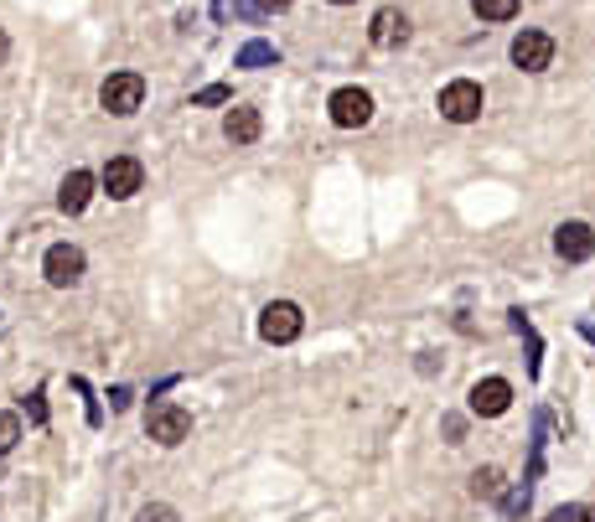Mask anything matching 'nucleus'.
<instances>
[{"mask_svg":"<svg viewBox=\"0 0 595 522\" xmlns=\"http://www.w3.org/2000/svg\"><path fill=\"white\" fill-rule=\"evenodd\" d=\"M301 331H306V316H301V305H295V300L264 305V316H259V336H264V342L285 347V342H295Z\"/></svg>","mask_w":595,"mask_h":522,"instance_id":"2","label":"nucleus"},{"mask_svg":"<svg viewBox=\"0 0 595 522\" xmlns=\"http://www.w3.org/2000/svg\"><path fill=\"white\" fill-rule=\"evenodd\" d=\"M549 522H595V512H590L585 502H570V507H554Z\"/></svg>","mask_w":595,"mask_h":522,"instance_id":"19","label":"nucleus"},{"mask_svg":"<svg viewBox=\"0 0 595 522\" xmlns=\"http://www.w3.org/2000/svg\"><path fill=\"white\" fill-rule=\"evenodd\" d=\"M259 130H264V119H259V109H254V104H233V109H228V119H223V135H228L233 145H254V140H259Z\"/></svg>","mask_w":595,"mask_h":522,"instance_id":"12","label":"nucleus"},{"mask_svg":"<svg viewBox=\"0 0 595 522\" xmlns=\"http://www.w3.org/2000/svg\"><path fill=\"white\" fill-rule=\"evenodd\" d=\"M228 99H233V94H228L223 83H207L202 94H192V104H228Z\"/></svg>","mask_w":595,"mask_h":522,"instance_id":"22","label":"nucleus"},{"mask_svg":"<svg viewBox=\"0 0 595 522\" xmlns=\"http://www.w3.org/2000/svg\"><path fill=\"white\" fill-rule=\"evenodd\" d=\"M16 440H21V419L16 414H0V455H11Z\"/></svg>","mask_w":595,"mask_h":522,"instance_id":"18","label":"nucleus"},{"mask_svg":"<svg viewBox=\"0 0 595 522\" xmlns=\"http://www.w3.org/2000/svg\"><path fill=\"white\" fill-rule=\"evenodd\" d=\"M285 6H290V0H254L259 16H275V11H285Z\"/></svg>","mask_w":595,"mask_h":522,"instance_id":"23","label":"nucleus"},{"mask_svg":"<svg viewBox=\"0 0 595 522\" xmlns=\"http://www.w3.org/2000/svg\"><path fill=\"white\" fill-rule=\"evenodd\" d=\"M135 522H182V517H176V507H166V502H151V507L135 512Z\"/></svg>","mask_w":595,"mask_h":522,"instance_id":"20","label":"nucleus"},{"mask_svg":"<svg viewBox=\"0 0 595 522\" xmlns=\"http://www.w3.org/2000/svg\"><path fill=\"white\" fill-rule=\"evenodd\" d=\"M326 109H332V125L337 130H363L368 119H373V94H368V88H337Z\"/></svg>","mask_w":595,"mask_h":522,"instance_id":"4","label":"nucleus"},{"mask_svg":"<svg viewBox=\"0 0 595 522\" xmlns=\"http://www.w3.org/2000/svg\"><path fill=\"white\" fill-rule=\"evenodd\" d=\"M580 331H585V336H590V342H595V326H580Z\"/></svg>","mask_w":595,"mask_h":522,"instance_id":"26","label":"nucleus"},{"mask_svg":"<svg viewBox=\"0 0 595 522\" xmlns=\"http://www.w3.org/2000/svg\"><path fill=\"white\" fill-rule=\"evenodd\" d=\"M99 104H104L114 119H130V114L145 104V78H140V73H109L104 88H99Z\"/></svg>","mask_w":595,"mask_h":522,"instance_id":"1","label":"nucleus"},{"mask_svg":"<svg viewBox=\"0 0 595 522\" xmlns=\"http://www.w3.org/2000/svg\"><path fill=\"white\" fill-rule=\"evenodd\" d=\"M109 409H130V388H114L109 393Z\"/></svg>","mask_w":595,"mask_h":522,"instance_id":"24","label":"nucleus"},{"mask_svg":"<svg viewBox=\"0 0 595 522\" xmlns=\"http://www.w3.org/2000/svg\"><path fill=\"white\" fill-rule=\"evenodd\" d=\"M88 202H94V176H88V171H68L63 192H57V207H63V212H83Z\"/></svg>","mask_w":595,"mask_h":522,"instance_id":"13","label":"nucleus"},{"mask_svg":"<svg viewBox=\"0 0 595 522\" xmlns=\"http://www.w3.org/2000/svg\"><path fill=\"white\" fill-rule=\"evenodd\" d=\"M554 254L564 264H585L595 254V228L590 223H559L554 228Z\"/></svg>","mask_w":595,"mask_h":522,"instance_id":"9","label":"nucleus"},{"mask_svg":"<svg viewBox=\"0 0 595 522\" xmlns=\"http://www.w3.org/2000/svg\"><path fill=\"white\" fill-rule=\"evenodd\" d=\"M528 502H533V481H518V486H508V491H502L497 517H502V522H518V517L528 512Z\"/></svg>","mask_w":595,"mask_h":522,"instance_id":"14","label":"nucleus"},{"mask_svg":"<svg viewBox=\"0 0 595 522\" xmlns=\"http://www.w3.org/2000/svg\"><path fill=\"white\" fill-rule=\"evenodd\" d=\"M471 11L482 21H513L518 16V0H471Z\"/></svg>","mask_w":595,"mask_h":522,"instance_id":"17","label":"nucleus"},{"mask_svg":"<svg viewBox=\"0 0 595 522\" xmlns=\"http://www.w3.org/2000/svg\"><path fill=\"white\" fill-rule=\"evenodd\" d=\"M332 6H352V0H332Z\"/></svg>","mask_w":595,"mask_h":522,"instance_id":"27","label":"nucleus"},{"mask_svg":"<svg viewBox=\"0 0 595 522\" xmlns=\"http://www.w3.org/2000/svg\"><path fill=\"white\" fill-rule=\"evenodd\" d=\"M42 274H47V285L57 290H68L83 280V249H73V243H52L47 259H42Z\"/></svg>","mask_w":595,"mask_h":522,"instance_id":"8","label":"nucleus"},{"mask_svg":"<svg viewBox=\"0 0 595 522\" xmlns=\"http://www.w3.org/2000/svg\"><path fill=\"white\" fill-rule=\"evenodd\" d=\"M99 187H104L114 202H130V197L145 187V166H140L135 156H114V161L104 166V176H99Z\"/></svg>","mask_w":595,"mask_h":522,"instance_id":"5","label":"nucleus"},{"mask_svg":"<svg viewBox=\"0 0 595 522\" xmlns=\"http://www.w3.org/2000/svg\"><path fill=\"white\" fill-rule=\"evenodd\" d=\"M471 491H476V497H487V502H502V471L497 466H482V471L471 476Z\"/></svg>","mask_w":595,"mask_h":522,"instance_id":"16","label":"nucleus"},{"mask_svg":"<svg viewBox=\"0 0 595 522\" xmlns=\"http://www.w3.org/2000/svg\"><path fill=\"white\" fill-rule=\"evenodd\" d=\"M26 414H32L37 429L47 424V393H42V388H37V393H26Z\"/></svg>","mask_w":595,"mask_h":522,"instance_id":"21","label":"nucleus"},{"mask_svg":"<svg viewBox=\"0 0 595 522\" xmlns=\"http://www.w3.org/2000/svg\"><path fill=\"white\" fill-rule=\"evenodd\" d=\"M482 88H476L471 78H456L440 88V114L451 119V125H471V119H482Z\"/></svg>","mask_w":595,"mask_h":522,"instance_id":"3","label":"nucleus"},{"mask_svg":"<svg viewBox=\"0 0 595 522\" xmlns=\"http://www.w3.org/2000/svg\"><path fill=\"white\" fill-rule=\"evenodd\" d=\"M280 63V52L270 42H249L244 52H238V68H275Z\"/></svg>","mask_w":595,"mask_h":522,"instance_id":"15","label":"nucleus"},{"mask_svg":"<svg viewBox=\"0 0 595 522\" xmlns=\"http://www.w3.org/2000/svg\"><path fill=\"white\" fill-rule=\"evenodd\" d=\"M466 409H471L476 419H497V414H508V409H513V383H508V378H482V383L471 388Z\"/></svg>","mask_w":595,"mask_h":522,"instance_id":"6","label":"nucleus"},{"mask_svg":"<svg viewBox=\"0 0 595 522\" xmlns=\"http://www.w3.org/2000/svg\"><path fill=\"white\" fill-rule=\"evenodd\" d=\"M6 57H11V37L0 32V68H6Z\"/></svg>","mask_w":595,"mask_h":522,"instance_id":"25","label":"nucleus"},{"mask_svg":"<svg viewBox=\"0 0 595 522\" xmlns=\"http://www.w3.org/2000/svg\"><path fill=\"white\" fill-rule=\"evenodd\" d=\"M373 47H383V52H389V47H404L409 42V16L404 11H394V6H383L378 16H373Z\"/></svg>","mask_w":595,"mask_h":522,"instance_id":"11","label":"nucleus"},{"mask_svg":"<svg viewBox=\"0 0 595 522\" xmlns=\"http://www.w3.org/2000/svg\"><path fill=\"white\" fill-rule=\"evenodd\" d=\"M513 63H518L523 73H544V68L554 63V37H544V32H518V37H513Z\"/></svg>","mask_w":595,"mask_h":522,"instance_id":"10","label":"nucleus"},{"mask_svg":"<svg viewBox=\"0 0 595 522\" xmlns=\"http://www.w3.org/2000/svg\"><path fill=\"white\" fill-rule=\"evenodd\" d=\"M145 429H151V440L156 445H182L192 435V414L182 404H156L151 419H145Z\"/></svg>","mask_w":595,"mask_h":522,"instance_id":"7","label":"nucleus"}]
</instances>
